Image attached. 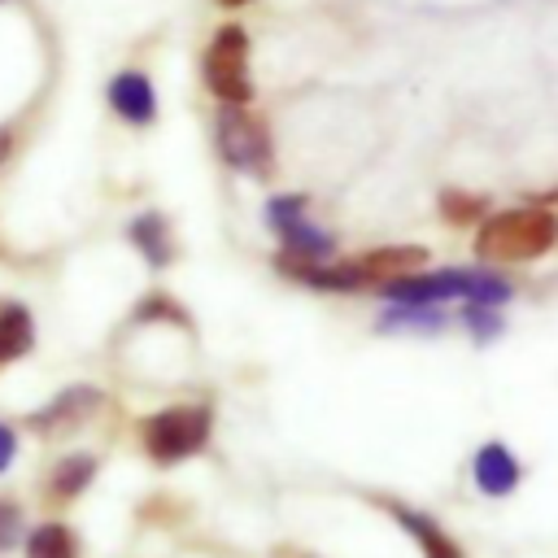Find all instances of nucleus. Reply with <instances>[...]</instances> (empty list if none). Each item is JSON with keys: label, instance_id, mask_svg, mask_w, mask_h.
Here are the masks:
<instances>
[{"label": "nucleus", "instance_id": "f03ea898", "mask_svg": "<svg viewBox=\"0 0 558 558\" xmlns=\"http://www.w3.org/2000/svg\"><path fill=\"white\" fill-rule=\"evenodd\" d=\"M558 240V218L549 209H501L480 222L475 253L488 262H532Z\"/></svg>", "mask_w": 558, "mask_h": 558}, {"label": "nucleus", "instance_id": "9b49d317", "mask_svg": "<svg viewBox=\"0 0 558 558\" xmlns=\"http://www.w3.org/2000/svg\"><path fill=\"white\" fill-rule=\"evenodd\" d=\"M388 510H392V514H397V523H401V527L423 545V554H427V558H462V549H458V545H453V541H449V536H445L427 514H418V510H410V506H388Z\"/></svg>", "mask_w": 558, "mask_h": 558}, {"label": "nucleus", "instance_id": "f257e3e1", "mask_svg": "<svg viewBox=\"0 0 558 558\" xmlns=\"http://www.w3.org/2000/svg\"><path fill=\"white\" fill-rule=\"evenodd\" d=\"M427 262V253L418 244H388V248H375V253H362L353 262H340V266H323V262H296V257H283L279 266L292 275V279H305L314 288H336V292H349V288H366V283H392L410 270H418Z\"/></svg>", "mask_w": 558, "mask_h": 558}, {"label": "nucleus", "instance_id": "dca6fc26", "mask_svg": "<svg viewBox=\"0 0 558 558\" xmlns=\"http://www.w3.org/2000/svg\"><path fill=\"white\" fill-rule=\"evenodd\" d=\"M480 209H484V201H480V196H458V192H445V214H449V222H471Z\"/></svg>", "mask_w": 558, "mask_h": 558}, {"label": "nucleus", "instance_id": "ddd939ff", "mask_svg": "<svg viewBox=\"0 0 558 558\" xmlns=\"http://www.w3.org/2000/svg\"><path fill=\"white\" fill-rule=\"evenodd\" d=\"M26 558H78V541L70 527L61 523H44L39 532H31L26 541Z\"/></svg>", "mask_w": 558, "mask_h": 558}, {"label": "nucleus", "instance_id": "7ed1b4c3", "mask_svg": "<svg viewBox=\"0 0 558 558\" xmlns=\"http://www.w3.org/2000/svg\"><path fill=\"white\" fill-rule=\"evenodd\" d=\"M205 87L218 96V105H248L253 100V78H248V35L227 22L209 35L205 57H201Z\"/></svg>", "mask_w": 558, "mask_h": 558}, {"label": "nucleus", "instance_id": "6e6552de", "mask_svg": "<svg viewBox=\"0 0 558 558\" xmlns=\"http://www.w3.org/2000/svg\"><path fill=\"white\" fill-rule=\"evenodd\" d=\"M109 105L118 118H126L135 126H148L157 118V92H153L148 74H140V70H118L109 78Z\"/></svg>", "mask_w": 558, "mask_h": 558}, {"label": "nucleus", "instance_id": "a211bd4d", "mask_svg": "<svg viewBox=\"0 0 558 558\" xmlns=\"http://www.w3.org/2000/svg\"><path fill=\"white\" fill-rule=\"evenodd\" d=\"M13 449H17V440H13V432H9L4 423H0V471H4L9 462H13Z\"/></svg>", "mask_w": 558, "mask_h": 558}, {"label": "nucleus", "instance_id": "1a4fd4ad", "mask_svg": "<svg viewBox=\"0 0 558 558\" xmlns=\"http://www.w3.org/2000/svg\"><path fill=\"white\" fill-rule=\"evenodd\" d=\"M475 484L488 493V497H501L519 484V462L514 453L501 445V440H488L480 453H475Z\"/></svg>", "mask_w": 558, "mask_h": 558}, {"label": "nucleus", "instance_id": "20e7f679", "mask_svg": "<svg viewBox=\"0 0 558 558\" xmlns=\"http://www.w3.org/2000/svg\"><path fill=\"white\" fill-rule=\"evenodd\" d=\"M214 140H218V153H222L227 166H235L244 174H270V166H275L270 131L244 105H218Z\"/></svg>", "mask_w": 558, "mask_h": 558}, {"label": "nucleus", "instance_id": "f8f14e48", "mask_svg": "<svg viewBox=\"0 0 558 558\" xmlns=\"http://www.w3.org/2000/svg\"><path fill=\"white\" fill-rule=\"evenodd\" d=\"M31 344H35V323L26 305H0V362L31 353Z\"/></svg>", "mask_w": 558, "mask_h": 558}, {"label": "nucleus", "instance_id": "0eeeda50", "mask_svg": "<svg viewBox=\"0 0 558 558\" xmlns=\"http://www.w3.org/2000/svg\"><path fill=\"white\" fill-rule=\"evenodd\" d=\"M100 405V388H92V384H74V388H65V392H57L44 410H35L31 414V427L35 432H70V427H78L92 410Z\"/></svg>", "mask_w": 558, "mask_h": 558}, {"label": "nucleus", "instance_id": "9d476101", "mask_svg": "<svg viewBox=\"0 0 558 558\" xmlns=\"http://www.w3.org/2000/svg\"><path fill=\"white\" fill-rule=\"evenodd\" d=\"M131 244H135L153 266H170V262H174V235H170V227H166L161 214H140V218L131 222Z\"/></svg>", "mask_w": 558, "mask_h": 558}, {"label": "nucleus", "instance_id": "423d86ee", "mask_svg": "<svg viewBox=\"0 0 558 558\" xmlns=\"http://www.w3.org/2000/svg\"><path fill=\"white\" fill-rule=\"evenodd\" d=\"M266 218H270V227L279 231L288 257H296V262H327V257H331L336 240H331L327 231H318V227L305 218V201H301V196H275V201L266 205Z\"/></svg>", "mask_w": 558, "mask_h": 558}, {"label": "nucleus", "instance_id": "2eb2a0df", "mask_svg": "<svg viewBox=\"0 0 558 558\" xmlns=\"http://www.w3.org/2000/svg\"><path fill=\"white\" fill-rule=\"evenodd\" d=\"M17 536H22V510L13 501H0V554L13 549Z\"/></svg>", "mask_w": 558, "mask_h": 558}, {"label": "nucleus", "instance_id": "4468645a", "mask_svg": "<svg viewBox=\"0 0 558 558\" xmlns=\"http://www.w3.org/2000/svg\"><path fill=\"white\" fill-rule=\"evenodd\" d=\"M96 475V458H87V453H74V458H65L57 471H52V480H48V488L57 493V497H74L78 488H87V480Z\"/></svg>", "mask_w": 558, "mask_h": 558}, {"label": "nucleus", "instance_id": "f3484780", "mask_svg": "<svg viewBox=\"0 0 558 558\" xmlns=\"http://www.w3.org/2000/svg\"><path fill=\"white\" fill-rule=\"evenodd\" d=\"M466 323L475 327L480 340H488V336L497 331V314H493V305H471V310H466Z\"/></svg>", "mask_w": 558, "mask_h": 558}, {"label": "nucleus", "instance_id": "6ab92c4d", "mask_svg": "<svg viewBox=\"0 0 558 558\" xmlns=\"http://www.w3.org/2000/svg\"><path fill=\"white\" fill-rule=\"evenodd\" d=\"M222 9H240V4H248V0H218Z\"/></svg>", "mask_w": 558, "mask_h": 558}, {"label": "nucleus", "instance_id": "39448f33", "mask_svg": "<svg viewBox=\"0 0 558 558\" xmlns=\"http://www.w3.org/2000/svg\"><path fill=\"white\" fill-rule=\"evenodd\" d=\"M209 440V410L205 405H174L144 423V445L157 462H179Z\"/></svg>", "mask_w": 558, "mask_h": 558}]
</instances>
